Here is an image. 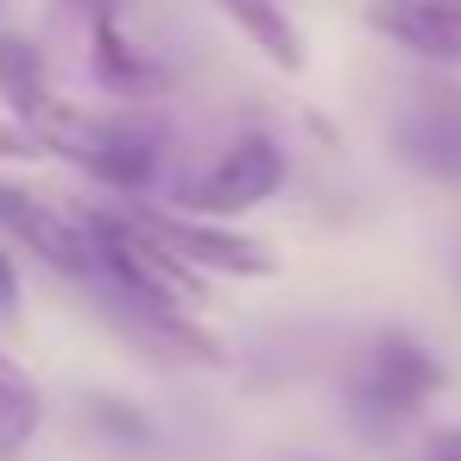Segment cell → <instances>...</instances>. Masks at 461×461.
I'll list each match as a JSON object with an SVG mask.
<instances>
[{"mask_svg":"<svg viewBox=\"0 0 461 461\" xmlns=\"http://www.w3.org/2000/svg\"><path fill=\"white\" fill-rule=\"evenodd\" d=\"M45 423V398L32 385V373L20 360L0 354V455H20Z\"/></svg>","mask_w":461,"mask_h":461,"instance_id":"9","label":"cell"},{"mask_svg":"<svg viewBox=\"0 0 461 461\" xmlns=\"http://www.w3.org/2000/svg\"><path fill=\"white\" fill-rule=\"evenodd\" d=\"M442 385V366L411 341V335H379L373 341V366H366V404L379 423L411 417L429 392Z\"/></svg>","mask_w":461,"mask_h":461,"instance_id":"3","label":"cell"},{"mask_svg":"<svg viewBox=\"0 0 461 461\" xmlns=\"http://www.w3.org/2000/svg\"><path fill=\"white\" fill-rule=\"evenodd\" d=\"M146 234L158 247H171L184 266H215V272H234V278H266L278 259L247 240V234H221V228H196V221H177V215H152Z\"/></svg>","mask_w":461,"mask_h":461,"instance_id":"6","label":"cell"},{"mask_svg":"<svg viewBox=\"0 0 461 461\" xmlns=\"http://www.w3.org/2000/svg\"><path fill=\"white\" fill-rule=\"evenodd\" d=\"M215 7H221V14H228V20H234L278 70H291V77L303 70V39H297V26L285 20L278 0H215Z\"/></svg>","mask_w":461,"mask_h":461,"instance_id":"8","label":"cell"},{"mask_svg":"<svg viewBox=\"0 0 461 461\" xmlns=\"http://www.w3.org/2000/svg\"><path fill=\"white\" fill-rule=\"evenodd\" d=\"M398 146H404V158L423 165L429 177L461 184V95H455V89L423 95V102L398 121Z\"/></svg>","mask_w":461,"mask_h":461,"instance_id":"7","label":"cell"},{"mask_svg":"<svg viewBox=\"0 0 461 461\" xmlns=\"http://www.w3.org/2000/svg\"><path fill=\"white\" fill-rule=\"evenodd\" d=\"M0 95H7L20 114H45V58L20 39V32H0Z\"/></svg>","mask_w":461,"mask_h":461,"instance_id":"10","label":"cell"},{"mask_svg":"<svg viewBox=\"0 0 461 461\" xmlns=\"http://www.w3.org/2000/svg\"><path fill=\"white\" fill-rule=\"evenodd\" d=\"M285 184V152L272 146V140H240V146H228L196 184H190V209H203V215H247L253 203H266L272 190Z\"/></svg>","mask_w":461,"mask_h":461,"instance_id":"1","label":"cell"},{"mask_svg":"<svg viewBox=\"0 0 461 461\" xmlns=\"http://www.w3.org/2000/svg\"><path fill=\"white\" fill-rule=\"evenodd\" d=\"M366 26L429 64H461V0H373Z\"/></svg>","mask_w":461,"mask_h":461,"instance_id":"4","label":"cell"},{"mask_svg":"<svg viewBox=\"0 0 461 461\" xmlns=\"http://www.w3.org/2000/svg\"><path fill=\"white\" fill-rule=\"evenodd\" d=\"M39 121H51V127H58V152H70L83 171H95V177H102V184H114V190H146V184H152V171H158L152 146H146V140H133V133H121V127L77 121V114H58V108H45Z\"/></svg>","mask_w":461,"mask_h":461,"instance_id":"2","label":"cell"},{"mask_svg":"<svg viewBox=\"0 0 461 461\" xmlns=\"http://www.w3.org/2000/svg\"><path fill=\"white\" fill-rule=\"evenodd\" d=\"M14 310H20V278H14L7 253H0V316H14Z\"/></svg>","mask_w":461,"mask_h":461,"instance_id":"12","label":"cell"},{"mask_svg":"<svg viewBox=\"0 0 461 461\" xmlns=\"http://www.w3.org/2000/svg\"><path fill=\"white\" fill-rule=\"evenodd\" d=\"M0 228H7V234H20V240H26L39 259H51L58 272H89V266H95L89 234H83L70 215L45 209L39 196L14 190V184H0Z\"/></svg>","mask_w":461,"mask_h":461,"instance_id":"5","label":"cell"},{"mask_svg":"<svg viewBox=\"0 0 461 461\" xmlns=\"http://www.w3.org/2000/svg\"><path fill=\"white\" fill-rule=\"evenodd\" d=\"M429 461H461V429H436L429 436Z\"/></svg>","mask_w":461,"mask_h":461,"instance_id":"13","label":"cell"},{"mask_svg":"<svg viewBox=\"0 0 461 461\" xmlns=\"http://www.w3.org/2000/svg\"><path fill=\"white\" fill-rule=\"evenodd\" d=\"M95 70H102V83H114L121 95H146V89H158V70L140 64V51L114 32V20H95Z\"/></svg>","mask_w":461,"mask_h":461,"instance_id":"11","label":"cell"}]
</instances>
